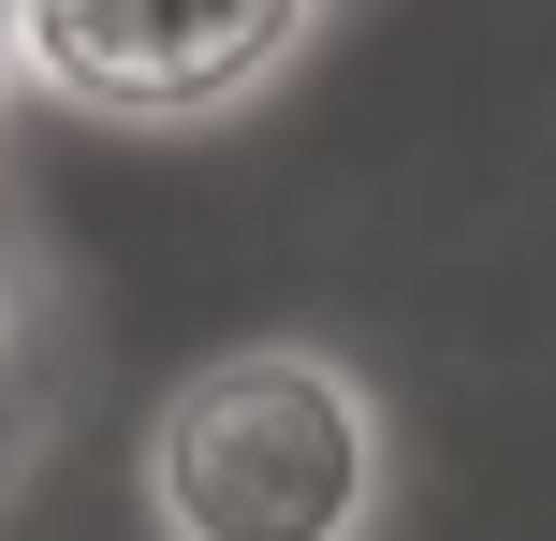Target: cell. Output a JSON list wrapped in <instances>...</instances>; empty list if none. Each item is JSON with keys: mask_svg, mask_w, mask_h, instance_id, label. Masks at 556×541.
<instances>
[{"mask_svg": "<svg viewBox=\"0 0 556 541\" xmlns=\"http://www.w3.org/2000/svg\"><path fill=\"white\" fill-rule=\"evenodd\" d=\"M162 541H366L381 513V410L323 351H220L147 425Z\"/></svg>", "mask_w": 556, "mask_h": 541, "instance_id": "1", "label": "cell"}, {"mask_svg": "<svg viewBox=\"0 0 556 541\" xmlns=\"http://www.w3.org/2000/svg\"><path fill=\"white\" fill-rule=\"evenodd\" d=\"M293 44H307L293 0H15L0 15V59H29L88 117H205L264 88Z\"/></svg>", "mask_w": 556, "mask_h": 541, "instance_id": "2", "label": "cell"}]
</instances>
